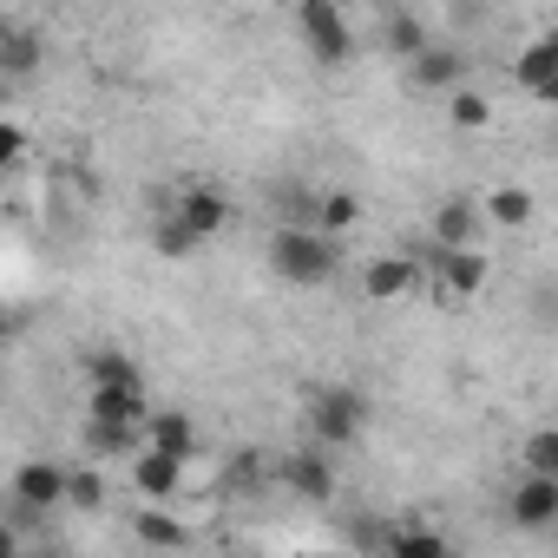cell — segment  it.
Wrapping results in <instances>:
<instances>
[{"mask_svg": "<svg viewBox=\"0 0 558 558\" xmlns=\"http://www.w3.org/2000/svg\"><path fill=\"white\" fill-rule=\"evenodd\" d=\"M197 243H204V236H197V230H191V223H184L178 210H165V217L151 223V250H158L165 263H184V256H191Z\"/></svg>", "mask_w": 558, "mask_h": 558, "instance_id": "18", "label": "cell"}, {"mask_svg": "<svg viewBox=\"0 0 558 558\" xmlns=\"http://www.w3.org/2000/svg\"><path fill=\"white\" fill-rule=\"evenodd\" d=\"M447 119H453V132H480V125L493 119V106H486V93L453 86V93H447Z\"/></svg>", "mask_w": 558, "mask_h": 558, "instance_id": "21", "label": "cell"}, {"mask_svg": "<svg viewBox=\"0 0 558 558\" xmlns=\"http://www.w3.org/2000/svg\"><path fill=\"white\" fill-rule=\"evenodd\" d=\"M310 434L316 447H355L368 434V395L362 388H316L310 395Z\"/></svg>", "mask_w": 558, "mask_h": 558, "instance_id": "2", "label": "cell"}, {"mask_svg": "<svg viewBox=\"0 0 558 558\" xmlns=\"http://www.w3.org/2000/svg\"><path fill=\"white\" fill-rule=\"evenodd\" d=\"M506 512H512V525H525V532L558 525V480L538 473V466H525V480L506 493Z\"/></svg>", "mask_w": 558, "mask_h": 558, "instance_id": "6", "label": "cell"}, {"mask_svg": "<svg viewBox=\"0 0 558 558\" xmlns=\"http://www.w3.org/2000/svg\"><path fill=\"white\" fill-rule=\"evenodd\" d=\"M132 538H138V545H165V551L191 545V532H184V525H178V519L165 512V499H151V506H145V512L132 519Z\"/></svg>", "mask_w": 558, "mask_h": 558, "instance_id": "15", "label": "cell"}, {"mask_svg": "<svg viewBox=\"0 0 558 558\" xmlns=\"http://www.w3.org/2000/svg\"><path fill=\"white\" fill-rule=\"evenodd\" d=\"M86 453L93 460H132L145 447V421H106V414H86Z\"/></svg>", "mask_w": 558, "mask_h": 558, "instance_id": "12", "label": "cell"}, {"mask_svg": "<svg viewBox=\"0 0 558 558\" xmlns=\"http://www.w3.org/2000/svg\"><path fill=\"white\" fill-rule=\"evenodd\" d=\"M34 66H40V34L34 27H8V34H0V73L27 80Z\"/></svg>", "mask_w": 558, "mask_h": 558, "instance_id": "16", "label": "cell"}, {"mask_svg": "<svg viewBox=\"0 0 558 558\" xmlns=\"http://www.w3.org/2000/svg\"><path fill=\"white\" fill-rule=\"evenodd\" d=\"M486 217H493V230H525V223H532V191L493 184V191H486Z\"/></svg>", "mask_w": 558, "mask_h": 558, "instance_id": "17", "label": "cell"}, {"mask_svg": "<svg viewBox=\"0 0 558 558\" xmlns=\"http://www.w3.org/2000/svg\"><path fill=\"white\" fill-rule=\"evenodd\" d=\"M408 86H414V93H453V86H466V60H460L453 47L427 40V47L408 60Z\"/></svg>", "mask_w": 558, "mask_h": 558, "instance_id": "9", "label": "cell"}, {"mask_svg": "<svg viewBox=\"0 0 558 558\" xmlns=\"http://www.w3.org/2000/svg\"><path fill=\"white\" fill-rule=\"evenodd\" d=\"M8 493H14V506H27V512H53V506H66V493H73V466H60V460H21L14 480H8Z\"/></svg>", "mask_w": 558, "mask_h": 558, "instance_id": "4", "label": "cell"}, {"mask_svg": "<svg viewBox=\"0 0 558 558\" xmlns=\"http://www.w3.org/2000/svg\"><path fill=\"white\" fill-rule=\"evenodd\" d=\"M21 151H27V132L21 125H0V165H14Z\"/></svg>", "mask_w": 558, "mask_h": 558, "instance_id": "27", "label": "cell"}, {"mask_svg": "<svg viewBox=\"0 0 558 558\" xmlns=\"http://www.w3.org/2000/svg\"><path fill=\"white\" fill-rule=\"evenodd\" d=\"M283 486H290L303 506H329V499H336V466H329V453H316V447L283 453Z\"/></svg>", "mask_w": 558, "mask_h": 558, "instance_id": "8", "label": "cell"}, {"mask_svg": "<svg viewBox=\"0 0 558 558\" xmlns=\"http://www.w3.org/2000/svg\"><path fill=\"white\" fill-rule=\"evenodd\" d=\"M66 506H73V512H99V506H106V473H99V466H73Z\"/></svg>", "mask_w": 558, "mask_h": 558, "instance_id": "23", "label": "cell"}, {"mask_svg": "<svg viewBox=\"0 0 558 558\" xmlns=\"http://www.w3.org/2000/svg\"><path fill=\"white\" fill-rule=\"evenodd\" d=\"M296 34H303V47H310L316 66H349V53H355L342 0H303V8H296Z\"/></svg>", "mask_w": 558, "mask_h": 558, "instance_id": "3", "label": "cell"}, {"mask_svg": "<svg viewBox=\"0 0 558 558\" xmlns=\"http://www.w3.org/2000/svg\"><path fill=\"white\" fill-rule=\"evenodd\" d=\"M388 551H395V558H440L447 538H440L434 525H395V532H388Z\"/></svg>", "mask_w": 558, "mask_h": 558, "instance_id": "20", "label": "cell"}, {"mask_svg": "<svg viewBox=\"0 0 558 558\" xmlns=\"http://www.w3.org/2000/svg\"><path fill=\"white\" fill-rule=\"evenodd\" d=\"M486 230H493V217H486V197H447L440 210H434V243H447V250H480L486 243Z\"/></svg>", "mask_w": 558, "mask_h": 558, "instance_id": "5", "label": "cell"}, {"mask_svg": "<svg viewBox=\"0 0 558 558\" xmlns=\"http://www.w3.org/2000/svg\"><path fill=\"white\" fill-rule=\"evenodd\" d=\"M551 151H558V132H551Z\"/></svg>", "mask_w": 558, "mask_h": 558, "instance_id": "30", "label": "cell"}, {"mask_svg": "<svg viewBox=\"0 0 558 558\" xmlns=\"http://www.w3.org/2000/svg\"><path fill=\"white\" fill-rule=\"evenodd\" d=\"M512 80H519V86H525V93L538 99V93H545V86L558 80V53H551L545 40H532V47H525V53L512 60Z\"/></svg>", "mask_w": 558, "mask_h": 558, "instance_id": "19", "label": "cell"}, {"mask_svg": "<svg viewBox=\"0 0 558 558\" xmlns=\"http://www.w3.org/2000/svg\"><path fill=\"white\" fill-rule=\"evenodd\" d=\"M355 217H362V204H355L349 191H323V210H316V223H323L329 236H349V230H355Z\"/></svg>", "mask_w": 558, "mask_h": 558, "instance_id": "22", "label": "cell"}, {"mask_svg": "<svg viewBox=\"0 0 558 558\" xmlns=\"http://www.w3.org/2000/svg\"><path fill=\"white\" fill-rule=\"evenodd\" d=\"M538 40H545V47H551V53H558V21H551V27H545V34H538Z\"/></svg>", "mask_w": 558, "mask_h": 558, "instance_id": "29", "label": "cell"}, {"mask_svg": "<svg viewBox=\"0 0 558 558\" xmlns=\"http://www.w3.org/2000/svg\"><path fill=\"white\" fill-rule=\"evenodd\" d=\"M525 466H538V473H551V480H558V427H545V434H532V440H525Z\"/></svg>", "mask_w": 558, "mask_h": 558, "instance_id": "26", "label": "cell"}, {"mask_svg": "<svg viewBox=\"0 0 558 558\" xmlns=\"http://www.w3.org/2000/svg\"><path fill=\"white\" fill-rule=\"evenodd\" d=\"M421 283H427L421 256H375V263L362 269V296H368V303H401V296H414Z\"/></svg>", "mask_w": 558, "mask_h": 558, "instance_id": "7", "label": "cell"}, {"mask_svg": "<svg viewBox=\"0 0 558 558\" xmlns=\"http://www.w3.org/2000/svg\"><path fill=\"white\" fill-rule=\"evenodd\" d=\"M538 106H551V112H558V80H551V86L538 93Z\"/></svg>", "mask_w": 558, "mask_h": 558, "instance_id": "28", "label": "cell"}, {"mask_svg": "<svg viewBox=\"0 0 558 558\" xmlns=\"http://www.w3.org/2000/svg\"><path fill=\"white\" fill-rule=\"evenodd\" d=\"M388 47H395L401 60H414V53L427 47V34H421V21H414V14H395V21H388Z\"/></svg>", "mask_w": 558, "mask_h": 558, "instance_id": "24", "label": "cell"}, {"mask_svg": "<svg viewBox=\"0 0 558 558\" xmlns=\"http://www.w3.org/2000/svg\"><path fill=\"white\" fill-rule=\"evenodd\" d=\"M184 466L191 460H178V453H165V447H138L132 453V486H138V499H171L178 486H184Z\"/></svg>", "mask_w": 558, "mask_h": 558, "instance_id": "10", "label": "cell"}, {"mask_svg": "<svg viewBox=\"0 0 558 558\" xmlns=\"http://www.w3.org/2000/svg\"><path fill=\"white\" fill-rule=\"evenodd\" d=\"M145 440L165 447V453H178V460H197V421L184 408H151L145 414Z\"/></svg>", "mask_w": 558, "mask_h": 558, "instance_id": "13", "label": "cell"}, {"mask_svg": "<svg viewBox=\"0 0 558 558\" xmlns=\"http://www.w3.org/2000/svg\"><path fill=\"white\" fill-rule=\"evenodd\" d=\"M171 210H178V217H184V223H191V230H197V236H204V243H210V236H223V230H230V197H223V191H217V184H184V191H178V204H171Z\"/></svg>", "mask_w": 558, "mask_h": 558, "instance_id": "11", "label": "cell"}, {"mask_svg": "<svg viewBox=\"0 0 558 558\" xmlns=\"http://www.w3.org/2000/svg\"><path fill=\"white\" fill-rule=\"evenodd\" d=\"M86 381H138V368L119 349H106V355H86Z\"/></svg>", "mask_w": 558, "mask_h": 558, "instance_id": "25", "label": "cell"}, {"mask_svg": "<svg viewBox=\"0 0 558 558\" xmlns=\"http://www.w3.org/2000/svg\"><path fill=\"white\" fill-rule=\"evenodd\" d=\"M86 414H106V421H145V381H93L86 395Z\"/></svg>", "mask_w": 558, "mask_h": 558, "instance_id": "14", "label": "cell"}, {"mask_svg": "<svg viewBox=\"0 0 558 558\" xmlns=\"http://www.w3.org/2000/svg\"><path fill=\"white\" fill-rule=\"evenodd\" d=\"M342 263V236H329L323 223H276L269 230V269L296 290H323Z\"/></svg>", "mask_w": 558, "mask_h": 558, "instance_id": "1", "label": "cell"}]
</instances>
